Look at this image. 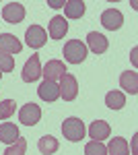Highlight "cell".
<instances>
[{
	"mask_svg": "<svg viewBox=\"0 0 138 155\" xmlns=\"http://www.w3.org/2000/svg\"><path fill=\"white\" fill-rule=\"evenodd\" d=\"M60 97L64 99V101H74L76 95H79V83H76V77L74 74H70L66 72L62 79H60Z\"/></svg>",
	"mask_w": 138,
	"mask_h": 155,
	"instance_id": "3957f363",
	"label": "cell"
},
{
	"mask_svg": "<svg viewBox=\"0 0 138 155\" xmlns=\"http://www.w3.org/2000/svg\"><path fill=\"white\" fill-rule=\"evenodd\" d=\"M64 15L68 19H81L85 15V2L82 0H68L64 4Z\"/></svg>",
	"mask_w": 138,
	"mask_h": 155,
	"instance_id": "d6986e66",
	"label": "cell"
},
{
	"mask_svg": "<svg viewBox=\"0 0 138 155\" xmlns=\"http://www.w3.org/2000/svg\"><path fill=\"white\" fill-rule=\"evenodd\" d=\"M130 153V145H128L126 139H122V137H115L109 141L107 145V155H128Z\"/></svg>",
	"mask_w": 138,
	"mask_h": 155,
	"instance_id": "e0dca14e",
	"label": "cell"
},
{
	"mask_svg": "<svg viewBox=\"0 0 138 155\" xmlns=\"http://www.w3.org/2000/svg\"><path fill=\"white\" fill-rule=\"evenodd\" d=\"M62 132H64V139H68L72 143H79L81 139H85L87 128H85L81 118H74L72 116V118H66L62 122Z\"/></svg>",
	"mask_w": 138,
	"mask_h": 155,
	"instance_id": "6da1fadb",
	"label": "cell"
},
{
	"mask_svg": "<svg viewBox=\"0 0 138 155\" xmlns=\"http://www.w3.org/2000/svg\"><path fill=\"white\" fill-rule=\"evenodd\" d=\"M85 155H107V147L101 141H91L85 147Z\"/></svg>",
	"mask_w": 138,
	"mask_h": 155,
	"instance_id": "603a6c76",
	"label": "cell"
},
{
	"mask_svg": "<svg viewBox=\"0 0 138 155\" xmlns=\"http://www.w3.org/2000/svg\"><path fill=\"white\" fill-rule=\"evenodd\" d=\"M14 110H17V104L12 99H2L0 101V120H8L14 114Z\"/></svg>",
	"mask_w": 138,
	"mask_h": 155,
	"instance_id": "7402d4cb",
	"label": "cell"
},
{
	"mask_svg": "<svg viewBox=\"0 0 138 155\" xmlns=\"http://www.w3.org/2000/svg\"><path fill=\"white\" fill-rule=\"evenodd\" d=\"M25 39H27V46L33 50H39L46 46L47 41V33L43 27H39V25H31L27 31H25Z\"/></svg>",
	"mask_w": 138,
	"mask_h": 155,
	"instance_id": "277c9868",
	"label": "cell"
},
{
	"mask_svg": "<svg viewBox=\"0 0 138 155\" xmlns=\"http://www.w3.org/2000/svg\"><path fill=\"white\" fill-rule=\"evenodd\" d=\"M19 126L12 124V122H2L0 124V141L4 145H12L17 139H19Z\"/></svg>",
	"mask_w": 138,
	"mask_h": 155,
	"instance_id": "9a60e30c",
	"label": "cell"
},
{
	"mask_svg": "<svg viewBox=\"0 0 138 155\" xmlns=\"http://www.w3.org/2000/svg\"><path fill=\"white\" fill-rule=\"evenodd\" d=\"M19 120H21V124H25V126H35L41 120V107L37 106V104H27V106H23L21 112H19Z\"/></svg>",
	"mask_w": 138,
	"mask_h": 155,
	"instance_id": "52a82bcc",
	"label": "cell"
},
{
	"mask_svg": "<svg viewBox=\"0 0 138 155\" xmlns=\"http://www.w3.org/2000/svg\"><path fill=\"white\" fill-rule=\"evenodd\" d=\"M23 50V44L12 35V33H0V54H19Z\"/></svg>",
	"mask_w": 138,
	"mask_h": 155,
	"instance_id": "30bf717a",
	"label": "cell"
},
{
	"mask_svg": "<svg viewBox=\"0 0 138 155\" xmlns=\"http://www.w3.org/2000/svg\"><path fill=\"white\" fill-rule=\"evenodd\" d=\"M37 149H39L43 155H54L58 149H60V143H58V139H54L52 134H46V137H41V139H39Z\"/></svg>",
	"mask_w": 138,
	"mask_h": 155,
	"instance_id": "ac0fdd59",
	"label": "cell"
},
{
	"mask_svg": "<svg viewBox=\"0 0 138 155\" xmlns=\"http://www.w3.org/2000/svg\"><path fill=\"white\" fill-rule=\"evenodd\" d=\"M0 79H2V72H0Z\"/></svg>",
	"mask_w": 138,
	"mask_h": 155,
	"instance_id": "484cf974",
	"label": "cell"
},
{
	"mask_svg": "<svg viewBox=\"0 0 138 155\" xmlns=\"http://www.w3.org/2000/svg\"><path fill=\"white\" fill-rule=\"evenodd\" d=\"M109 132H111V128H109V124L105 120H95L89 126V134H91L93 141H103V139L109 137Z\"/></svg>",
	"mask_w": 138,
	"mask_h": 155,
	"instance_id": "2e32d148",
	"label": "cell"
},
{
	"mask_svg": "<svg viewBox=\"0 0 138 155\" xmlns=\"http://www.w3.org/2000/svg\"><path fill=\"white\" fill-rule=\"evenodd\" d=\"M87 58V46L81 39H70L64 46V60L70 64H81L82 60Z\"/></svg>",
	"mask_w": 138,
	"mask_h": 155,
	"instance_id": "7a4b0ae2",
	"label": "cell"
},
{
	"mask_svg": "<svg viewBox=\"0 0 138 155\" xmlns=\"http://www.w3.org/2000/svg\"><path fill=\"white\" fill-rule=\"evenodd\" d=\"M25 151H27V141L19 137L12 145H8V147L4 149V153H2V155H25Z\"/></svg>",
	"mask_w": 138,
	"mask_h": 155,
	"instance_id": "44dd1931",
	"label": "cell"
},
{
	"mask_svg": "<svg viewBox=\"0 0 138 155\" xmlns=\"http://www.w3.org/2000/svg\"><path fill=\"white\" fill-rule=\"evenodd\" d=\"M14 68V58L8 54H0V72H11Z\"/></svg>",
	"mask_w": 138,
	"mask_h": 155,
	"instance_id": "cb8c5ba5",
	"label": "cell"
},
{
	"mask_svg": "<svg viewBox=\"0 0 138 155\" xmlns=\"http://www.w3.org/2000/svg\"><path fill=\"white\" fill-rule=\"evenodd\" d=\"M122 23H124V15L117 8H107L101 15V25L105 29H109V31H117L122 27Z\"/></svg>",
	"mask_w": 138,
	"mask_h": 155,
	"instance_id": "9c48e42d",
	"label": "cell"
},
{
	"mask_svg": "<svg viewBox=\"0 0 138 155\" xmlns=\"http://www.w3.org/2000/svg\"><path fill=\"white\" fill-rule=\"evenodd\" d=\"M66 72L68 71H66L64 62H60V60H50L46 66L41 68V77H43L46 81H54V83H56L58 79H62Z\"/></svg>",
	"mask_w": 138,
	"mask_h": 155,
	"instance_id": "ba28073f",
	"label": "cell"
},
{
	"mask_svg": "<svg viewBox=\"0 0 138 155\" xmlns=\"http://www.w3.org/2000/svg\"><path fill=\"white\" fill-rule=\"evenodd\" d=\"M105 106L109 107V110H122V107L126 106V95L122 91H109L105 95Z\"/></svg>",
	"mask_w": 138,
	"mask_h": 155,
	"instance_id": "ffe728a7",
	"label": "cell"
},
{
	"mask_svg": "<svg viewBox=\"0 0 138 155\" xmlns=\"http://www.w3.org/2000/svg\"><path fill=\"white\" fill-rule=\"evenodd\" d=\"M47 31H50V37H52V39H62V37L66 35V31H68V23H66V19L60 17V15H56V17L50 21Z\"/></svg>",
	"mask_w": 138,
	"mask_h": 155,
	"instance_id": "5bb4252c",
	"label": "cell"
},
{
	"mask_svg": "<svg viewBox=\"0 0 138 155\" xmlns=\"http://www.w3.org/2000/svg\"><path fill=\"white\" fill-rule=\"evenodd\" d=\"M107 48H109V41H107L105 35L97 33V31H91V33L87 35V50H91L95 54H103Z\"/></svg>",
	"mask_w": 138,
	"mask_h": 155,
	"instance_id": "8fae6325",
	"label": "cell"
},
{
	"mask_svg": "<svg viewBox=\"0 0 138 155\" xmlns=\"http://www.w3.org/2000/svg\"><path fill=\"white\" fill-rule=\"evenodd\" d=\"M2 19L11 25H17L25 19V6L21 2H8L4 8H2Z\"/></svg>",
	"mask_w": 138,
	"mask_h": 155,
	"instance_id": "8992f818",
	"label": "cell"
},
{
	"mask_svg": "<svg viewBox=\"0 0 138 155\" xmlns=\"http://www.w3.org/2000/svg\"><path fill=\"white\" fill-rule=\"evenodd\" d=\"M120 87L130 93V95H136L138 93V72L136 71H126L120 74Z\"/></svg>",
	"mask_w": 138,
	"mask_h": 155,
	"instance_id": "7c38bea8",
	"label": "cell"
},
{
	"mask_svg": "<svg viewBox=\"0 0 138 155\" xmlns=\"http://www.w3.org/2000/svg\"><path fill=\"white\" fill-rule=\"evenodd\" d=\"M37 95L41 97L43 101H56L58 97H60V87H58V83H54V81H43V83L37 87Z\"/></svg>",
	"mask_w": 138,
	"mask_h": 155,
	"instance_id": "4fadbf2b",
	"label": "cell"
},
{
	"mask_svg": "<svg viewBox=\"0 0 138 155\" xmlns=\"http://www.w3.org/2000/svg\"><path fill=\"white\" fill-rule=\"evenodd\" d=\"M41 77V64H39V56L33 54L31 58L25 62L23 66V72H21V79H23L25 83H33Z\"/></svg>",
	"mask_w": 138,
	"mask_h": 155,
	"instance_id": "5b68a950",
	"label": "cell"
},
{
	"mask_svg": "<svg viewBox=\"0 0 138 155\" xmlns=\"http://www.w3.org/2000/svg\"><path fill=\"white\" fill-rule=\"evenodd\" d=\"M50 6H54V8H58V6H64V2H54V0H50Z\"/></svg>",
	"mask_w": 138,
	"mask_h": 155,
	"instance_id": "d4e9b609",
	"label": "cell"
}]
</instances>
